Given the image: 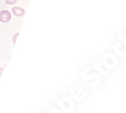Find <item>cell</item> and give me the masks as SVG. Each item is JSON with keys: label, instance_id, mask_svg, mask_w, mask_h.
<instances>
[{"label": "cell", "instance_id": "obj_3", "mask_svg": "<svg viewBox=\"0 0 126 113\" xmlns=\"http://www.w3.org/2000/svg\"><path fill=\"white\" fill-rule=\"evenodd\" d=\"M6 4H9V5H13L17 2V0H5Z\"/></svg>", "mask_w": 126, "mask_h": 113}, {"label": "cell", "instance_id": "obj_1", "mask_svg": "<svg viewBox=\"0 0 126 113\" xmlns=\"http://www.w3.org/2000/svg\"><path fill=\"white\" fill-rule=\"evenodd\" d=\"M11 19V13L8 10H2L0 11V21L2 23H7Z\"/></svg>", "mask_w": 126, "mask_h": 113}, {"label": "cell", "instance_id": "obj_4", "mask_svg": "<svg viewBox=\"0 0 126 113\" xmlns=\"http://www.w3.org/2000/svg\"><path fill=\"white\" fill-rule=\"evenodd\" d=\"M18 35H19V32H17V33H15L14 34V36H13V44H16V40H17V37H18Z\"/></svg>", "mask_w": 126, "mask_h": 113}, {"label": "cell", "instance_id": "obj_5", "mask_svg": "<svg viewBox=\"0 0 126 113\" xmlns=\"http://www.w3.org/2000/svg\"><path fill=\"white\" fill-rule=\"evenodd\" d=\"M2 74H3V68H0V77H1Z\"/></svg>", "mask_w": 126, "mask_h": 113}, {"label": "cell", "instance_id": "obj_2", "mask_svg": "<svg viewBox=\"0 0 126 113\" xmlns=\"http://www.w3.org/2000/svg\"><path fill=\"white\" fill-rule=\"evenodd\" d=\"M12 13H13L15 16H17V17H21V16H23V15H24L25 10H24L22 7L15 6V7H13V8H12Z\"/></svg>", "mask_w": 126, "mask_h": 113}]
</instances>
